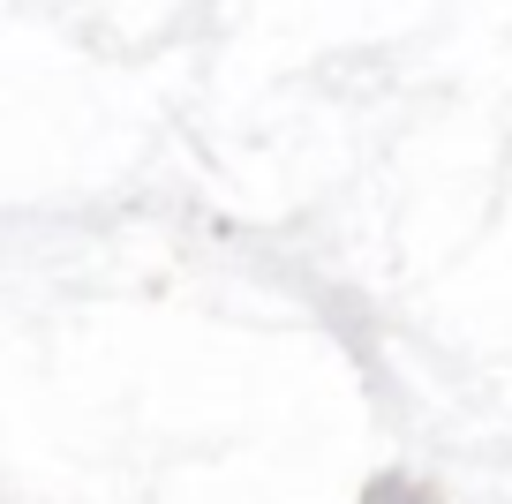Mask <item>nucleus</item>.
I'll use <instances>...</instances> for the list:
<instances>
[]
</instances>
